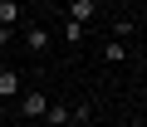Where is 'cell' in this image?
I'll return each mask as SVG.
<instances>
[{
  "label": "cell",
  "mask_w": 147,
  "mask_h": 127,
  "mask_svg": "<svg viewBox=\"0 0 147 127\" xmlns=\"http://www.w3.org/2000/svg\"><path fill=\"white\" fill-rule=\"evenodd\" d=\"M44 108H49V98H44V93H34V88H30V93H20V112H25V117H44Z\"/></svg>",
  "instance_id": "obj_1"
},
{
  "label": "cell",
  "mask_w": 147,
  "mask_h": 127,
  "mask_svg": "<svg viewBox=\"0 0 147 127\" xmlns=\"http://www.w3.org/2000/svg\"><path fill=\"white\" fill-rule=\"evenodd\" d=\"M44 122H49V127H69V122H74L69 103H49V108H44Z\"/></svg>",
  "instance_id": "obj_4"
},
{
  "label": "cell",
  "mask_w": 147,
  "mask_h": 127,
  "mask_svg": "<svg viewBox=\"0 0 147 127\" xmlns=\"http://www.w3.org/2000/svg\"><path fill=\"white\" fill-rule=\"evenodd\" d=\"M103 59H108V64H123V59H127V44H123V39H108V44H103Z\"/></svg>",
  "instance_id": "obj_7"
},
{
  "label": "cell",
  "mask_w": 147,
  "mask_h": 127,
  "mask_svg": "<svg viewBox=\"0 0 147 127\" xmlns=\"http://www.w3.org/2000/svg\"><path fill=\"white\" fill-rule=\"evenodd\" d=\"M0 98H20V74L15 69H0Z\"/></svg>",
  "instance_id": "obj_5"
},
{
  "label": "cell",
  "mask_w": 147,
  "mask_h": 127,
  "mask_svg": "<svg viewBox=\"0 0 147 127\" xmlns=\"http://www.w3.org/2000/svg\"><path fill=\"white\" fill-rule=\"evenodd\" d=\"M25 49H30V54H44V49H49V29L30 25V29H25Z\"/></svg>",
  "instance_id": "obj_3"
},
{
  "label": "cell",
  "mask_w": 147,
  "mask_h": 127,
  "mask_svg": "<svg viewBox=\"0 0 147 127\" xmlns=\"http://www.w3.org/2000/svg\"><path fill=\"white\" fill-rule=\"evenodd\" d=\"M0 25H20V0H0Z\"/></svg>",
  "instance_id": "obj_6"
},
{
  "label": "cell",
  "mask_w": 147,
  "mask_h": 127,
  "mask_svg": "<svg viewBox=\"0 0 147 127\" xmlns=\"http://www.w3.org/2000/svg\"><path fill=\"white\" fill-rule=\"evenodd\" d=\"M93 15H98V0H69V20L74 25H88Z\"/></svg>",
  "instance_id": "obj_2"
},
{
  "label": "cell",
  "mask_w": 147,
  "mask_h": 127,
  "mask_svg": "<svg viewBox=\"0 0 147 127\" xmlns=\"http://www.w3.org/2000/svg\"><path fill=\"white\" fill-rule=\"evenodd\" d=\"M79 39H84V25L69 20V25H64V44H79Z\"/></svg>",
  "instance_id": "obj_8"
},
{
  "label": "cell",
  "mask_w": 147,
  "mask_h": 127,
  "mask_svg": "<svg viewBox=\"0 0 147 127\" xmlns=\"http://www.w3.org/2000/svg\"><path fill=\"white\" fill-rule=\"evenodd\" d=\"M10 39H15V29H10V25H0V49H5Z\"/></svg>",
  "instance_id": "obj_9"
},
{
  "label": "cell",
  "mask_w": 147,
  "mask_h": 127,
  "mask_svg": "<svg viewBox=\"0 0 147 127\" xmlns=\"http://www.w3.org/2000/svg\"><path fill=\"white\" fill-rule=\"evenodd\" d=\"M0 127H5V122H0Z\"/></svg>",
  "instance_id": "obj_10"
}]
</instances>
